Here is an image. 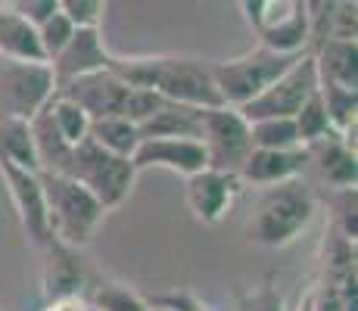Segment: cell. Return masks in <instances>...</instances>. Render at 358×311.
I'll list each match as a JSON object with an SVG mask.
<instances>
[{"label": "cell", "mask_w": 358, "mask_h": 311, "mask_svg": "<svg viewBox=\"0 0 358 311\" xmlns=\"http://www.w3.org/2000/svg\"><path fill=\"white\" fill-rule=\"evenodd\" d=\"M109 68L119 72L131 87H153L184 106H222V94L212 78V59L187 53H153V57H115Z\"/></svg>", "instance_id": "1"}, {"label": "cell", "mask_w": 358, "mask_h": 311, "mask_svg": "<svg viewBox=\"0 0 358 311\" xmlns=\"http://www.w3.org/2000/svg\"><path fill=\"white\" fill-rule=\"evenodd\" d=\"M315 212H318V196L302 178L268 184L262 187L259 199L243 221V233L250 243L265 249L290 246L315 221Z\"/></svg>", "instance_id": "2"}, {"label": "cell", "mask_w": 358, "mask_h": 311, "mask_svg": "<svg viewBox=\"0 0 358 311\" xmlns=\"http://www.w3.org/2000/svg\"><path fill=\"white\" fill-rule=\"evenodd\" d=\"M41 187H44L50 237L66 246L85 249L106 218V209L63 171H41Z\"/></svg>", "instance_id": "3"}, {"label": "cell", "mask_w": 358, "mask_h": 311, "mask_svg": "<svg viewBox=\"0 0 358 311\" xmlns=\"http://www.w3.org/2000/svg\"><path fill=\"white\" fill-rule=\"evenodd\" d=\"M63 175L75 178L106 212H115L131 196L141 171L134 168V162L128 156L109 153L97 140L85 137L81 143L72 147V156H69V165Z\"/></svg>", "instance_id": "4"}, {"label": "cell", "mask_w": 358, "mask_h": 311, "mask_svg": "<svg viewBox=\"0 0 358 311\" xmlns=\"http://www.w3.org/2000/svg\"><path fill=\"white\" fill-rule=\"evenodd\" d=\"M299 53H280V50H271V47L259 44L234 59L212 62V78H215V87H218V94H222V103L224 106H243V103H250L252 96H259L280 72H287Z\"/></svg>", "instance_id": "5"}, {"label": "cell", "mask_w": 358, "mask_h": 311, "mask_svg": "<svg viewBox=\"0 0 358 311\" xmlns=\"http://www.w3.org/2000/svg\"><path fill=\"white\" fill-rule=\"evenodd\" d=\"M237 6L259 44L280 53L308 50L306 0H237Z\"/></svg>", "instance_id": "6"}, {"label": "cell", "mask_w": 358, "mask_h": 311, "mask_svg": "<svg viewBox=\"0 0 358 311\" xmlns=\"http://www.w3.org/2000/svg\"><path fill=\"white\" fill-rule=\"evenodd\" d=\"M315 91H318V68H315V57H312V50H302L287 72H280L259 96H252L250 103H243V106H237V109H240V115H243L246 122L271 119V115L293 119V115L299 113V106Z\"/></svg>", "instance_id": "7"}, {"label": "cell", "mask_w": 358, "mask_h": 311, "mask_svg": "<svg viewBox=\"0 0 358 311\" xmlns=\"http://www.w3.org/2000/svg\"><path fill=\"white\" fill-rule=\"evenodd\" d=\"M199 143L206 150V165L222 171H240L250 156V122L237 106H203L199 109Z\"/></svg>", "instance_id": "8"}, {"label": "cell", "mask_w": 358, "mask_h": 311, "mask_svg": "<svg viewBox=\"0 0 358 311\" xmlns=\"http://www.w3.org/2000/svg\"><path fill=\"white\" fill-rule=\"evenodd\" d=\"M53 91H57V81H53L50 62L0 57V115L31 119L53 96Z\"/></svg>", "instance_id": "9"}, {"label": "cell", "mask_w": 358, "mask_h": 311, "mask_svg": "<svg viewBox=\"0 0 358 311\" xmlns=\"http://www.w3.org/2000/svg\"><path fill=\"white\" fill-rule=\"evenodd\" d=\"M0 181H3L10 203L16 209V218L22 224L25 240L41 249L50 240V227H47V205H44V187H41V171L13 165L0 159Z\"/></svg>", "instance_id": "10"}, {"label": "cell", "mask_w": 358, "mask_h": 311, "mask_svg": "<svg viewBox=\"0 0 358 311\" xmlns=\"http://www.w3.org/2000/svg\"><path fill=\"white\" fill-rule=\"evenodd\" d=\"M243 187L246 184L240 181L237 171H222L206 165V168L184 178V203L199 224H218L237 203Z\"/></svg>", "instance_id": "11"}, {"label": "cell", "mask_w": 358, "mask_h": 311, "mask_svg": "<svg viewBox=\"0 0 358 311\" xmlns=\"http://www.w3.org/2000/svg\"><path fill=\"white\" fill-rule=\"evenodd\" d=\"M57 91L72 96L91 119H103V115H122L131 85L113 68H97V72L78 75L69 85L57 87Z\"/></svg>", "instance_id": "12"}, {"label": "cell", "mask_w": 358, "mask_h": 311, "mask_svg": "<svg viewBox=\"0 0 358 311\" xmlns=\"http://www.w3.org/2000/svg\"><path fill=\"white\" fill-rule=\"evenodd\" d=\"M109 59H113V53L106 50L100 25H78L72 31V38H69V44L50 59V72L57 87H63L72 78H78V75L109 68Z\"/></svg>", "instance_id": "13"}, {"label": "cell", "mask_w": 358, "mask_h": 311, "mask_svg": "<svg viewBox=\"0 0 358 311\" xmlns=\"http://www.w3.org/2000/svg\"><path fill=\"white\" fill-rule=\"evenodd\" d=\"M131 162H134L137 171L169 168L187 178L194 171L206 168V150L194 137H141Z\"/></svg>", "instance_id": "14"}, {"label": "cell", "mask_w": 358, "mask_h": 311, "mask_svg": "<svg viewBox=\"0 0 358 311\" xmlns=\"http://www.w3.org/2000/svg\"><path fill=\"white\" fill-rule=\"evenodd\" d=\"M41 252H44V271H41L44 299H57V296H85L87 271L78 259V249L50 237L44 246H41Z\"/></svg>", "instance_id": "15"}, {"label": "cell", "mask_w": 358, "mask_h": 311, "mask_svg": "<svg viewBox=\"0 0 358 311\" xmlns=\"http://www.w3.org/2000/svg\"><path fill=\"white\" fill-rule=\"evenodd\" d=\"M308 168V153L306 147H290V150H265L252 147L250 156L240 165V181L252 187H268L280 184L290 178H302V171Z\"/></svg>", "instance_id": "16"}, {"label": "cell", "mask_w": 358, "mask_h": 311, "mask_svg": "<svg viewBox=\"0 0 358 311\" xmlns=\"http://www.w3.org/2000/svg\"><path fill=\"white\" fill-rule=\"evenodd\" d=\"M308 165H315L318 178L327 187H355L358 181V156L352 147H346L340 134H327L321 140L308 143Z\"/></svg>", "instance_id": "17"}, {"label": "cell", "mask_w": 358, "mask_h": 311, "mask_svg": "<svg viewBox=\"0 0 358 311\" xmlns=\"http://www.w3.org/2000/svg\"><path fill=\"white\" fill-rule=\"evenodd\" d=\"M318 81H334L358 91V44L343 38H324L312 47Z\"/></svg>", "instance_id": "18"}, {"label": "cell", "mask_w": 358, "mask_h": 311, "mask_svg": "<svg viewBox=\"0 0 358 311\" xmlns=\"http://www.w3.org/2000/svg\"><path fill=\"white\" fill-rule=\"evenodd\" d=\"M0 57L47 62L44 47L38 38V25L16 13L13 6H0Z\"/></svg>", "instance_id": "19"}, {"label": "cell", "mask_w": 358, "mask_h": 311, "mask_svg": "<svg viewBox=\"0 0 358 311\" xmlns=\"http://www.w3.org/2000/svg\"><path fill=\"white\" fill-rule=\"evenodd\" d=\"M141 137H194L199 140V106L169 100L159 106L147 122L137 124Z\"/></svg>", "instance_id": "20"}, {"label": "cell", "mask_w": 358, "mask_h": 311, "mask_svg": "<svg viewBox=\"0 0 358 311\" xmlns=\"http://www.w3.org/2000/svg\"><path fill=\"white\" fill-rule=\"evenodd\" d=\"M29 124H31L34 153H38L41 171H66L69 156H72V143L57 131V124H53V119L47 115V109L41 106L29 119Z\"/></svg>", "instance_id": "21"}, {"label": "cell", "mask_w": 358, "mask_h": 311, "mask_svg": "<svg viewBox=\"0 0 358 311\" xmlns=\"http://www.w3.org/2000/svg\"><path fill=\"white\" fill-rule=\"evenodd\" d=\"M0 159H6V162H13V165H22V168L41 171L29 119L0 115Z\"/></svg>", "instance_id": "22"}, {"label": "cell", "mask_w": 358, "mask_h": 311, "mask_svg": "<svg viewBox=\"0 0 358 311\" xmlns=\"http://www.w3.org/2000/svg\"><path fill=\"white\" fill-rule=\"evenodd\" d=\"M91 140H97L103 150L119 156H134L137 143H141V131L137 124L125 119V115H103V119H91V131H87Z\"/></svg>", "instance_id": "23"}, {"label": "cell", "mask_w": 358, "mask_h": 311, "mask_svg": "<svg viewBox=\"0 0 358 311\" xmlns=\"http://www.w3.org/2000/svg\"><path fill=\"white\" fill-rule=\"evenodd\" d=\"M318 94H321L324 113L330 119V128H334L336 134L355 128L358 124V91L355 87H343V85H334V81H318Z\"/></svg>", "instance_id": "24"}, {"label": "cell", "mask_w": 358, "mask_h": 311, "mask_svg": "<svg viewBox=\"0 0 358 311\" xmlns=\"http://www.w3.org/2000/svg\"><path fill=\"white\" fill-rule=\"evenodd\" d=\"M44 109L53 119V124H57V131L72 143V147L85 140L87 131H91V115H87L72 96H66L63 91H53V96L44 103Z\"/></svg>", "instance_id": "25"}, {"label": "cell", "mask_w": 358, "mask_h": 311, "mask_svg": "<svg viewBox=\"0 0 358 311\" xmlns=\"http://www.w3.org/2000/svg\"><path fill=\"white\" fill-rule=\"evenodd\" d=\"M91 311H153L141 293L128 287L122 280H100L91 287V293L85 296Z\"/></svg>", "instance_id": "26"}, {"label": "cell", "mask_w": 358, "mask_h": 311, "mask_svg": "<svg viewBox=\"0 0 358 311\" xmlns=\"http://www.w3.org/2000/svg\"><path fill=\"white\" fill-rule=\"evenodd\" d=\"M250 140H252V147H265V150L302 147L299 137H296L293 119H284V115H271V119L250 122Z\"/></svg>", "instance_id": "27"}, {"label": "cell", "mask_w": 358, "mask_h": 311, "mask_svg": "<svg viewBox=\"0 0 358 311\" xmlns=\"http://www.w3.org/2000/svg\"><path fill=\"white\" fill-rule=\"evenodd\" d=\"M293 124H296V137H299L302 147H308V143L321 140V137H327V134H336V131L330 128V119L324 113V103H321L318 91L299 106V113L293 115Z\"/></svg>", "instance_id": "28"}, {"label": "cell", "mask_w": 358, "mask_h": 311, "mask_svg": "<svg viewBox=\"0 0 358 311\" xmlns=\"http://www.w3.org/2000/svg\"><path fill=\"white\" fill-rule=\"evenodd\" d=\"M75 29H78V25H75L63 10H57V13H50L47 19H41L38 22V38H41V47H44L47 62H50L69 44V38H72Z\"/></svg>", "instance_id": "29"}, {"label": "cell", "mask_w": 358, "mask_h": 311, "mask_svg": "<svg viewBox=\"0 0 358 311\" xmlns=\"http://www.w3.org/2000/svg\"><path fill=\"white\" fill-rule=\"evenodd\" d=\"M355 209H358V193L355 187H336L334 199H330V224L336 231H343L346 237H358V224H355Z\"/></svg>", "instance_id": "30"}, {"label": "cell", "mask_w": 358, "mask_h": 311, "mask_svg": "<svg viewBox=\"0 0 358 311\" xmlns=\"http://www.w3.org/2000/svg\"><path fill=\"white\" fill-rule=\"evenodd\" d=\"M165 103H169V96H162L159 91H153V87H131L122 115L131 119L134 124H141V122H147L159 106H165Z\"/></svg>", "instance_id": "31"}, {"label": "cell", "mask_w": 358, "mask_h": 311, "mask_svg": "<svg viewBox=\"0 0 358 311\" xmlns=\"http://www.w3.org/2000/svg\"><path fill=\"white\" fill-rule=\"evenodd\" d=\"M234 305H237V311H284V296L271 283H265V287L250 289V293H237Z\"/></svg>", "instance_id": "32"}, {"label": "cell", "mask_w": 358, "mask_h": 311, "mask_svg": "<svg viewBox=\"0 0 358 311\" xmlns=\"http://www.w3.org/2000/svg\"><path fill=\"white\" fill-rule=\"evenodd\" d=\"M358 34V3L355 0H340L334 19H330V31L327 38H343V41H355Z\"/></svg>", "instance_id": "33"}, {"label": "cell", "mask_w": 358, "mask_h": 311, "mask_svg": "<svg viewBox=\"0 0 358 311\" xmlns=\"http://www.w3.org/2000/svg\"><path fill=\"white\" fill-rule=\"evenodd\" d=\"M103 6H106V0H59V10L75 25H100Z\"/></svg>", "instance_id": "34"}, {"label": "cell", "mask_w": 358, "mask_h": 311, "mask_svg": "<svg viewBox=\"0 0 358 311\" xmlns=\"http://www.w3.org/2000/svg\"><path fill=\"white\" fill-rule=\"evenodd\" d=\"M13 10L22 13L25 19H31L38 25L41 19H47L50 13L59 10V0H13Z\"/></svg>", "instance_id": "35"}, {"label": "cell", "mask_w": 358, "mask_h": 311, "mask_svg": "<svg viewBox=\"0 0 358 311\" xmlns=\"http://www.w3.org/2000/svg\"><path fill=\"white\" fill-rule=\"evenodd\" d=\"M41 311H91L85 296H57V299H47Z\"/></svg>", "instance_id": "36"}, {"label": "cell", "mask_w": 358, "mask_h": 311, "mask_svg": "<svg viewBox=\"0 0 358 311\" xmlns=\"http://www.w3.org/2000/svg\"><path fill=\"white\" fill-rule=\"evenodd\" d=\"M296 311H312V296H306V299L299 302V308H296Z\"/></svg>", "instance_id": "37"}, {"label": "cell", "mask_w": 358, "mask_h": 311, "mask_svg": "<svg viewBox=\"0 0 358 311\" xmlns=\"http://www.w3.org/2000/svg\"><path fill=\"white\" fill-rule=\"evenodd\" d=\"M3 3H6V0H0V6H3Z\"/></svg>", "instance_id": "38"}]
</instances>
